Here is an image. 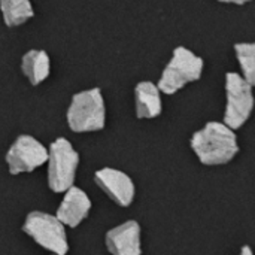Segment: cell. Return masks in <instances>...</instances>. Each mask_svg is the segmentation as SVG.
<instances>
[{
	"label": "cell",
	"mask_w": 255,
	"mask_h": 255,
	"mask_svg": "<svg viewBox=\"0 0 255 255\" xmlns=\"http://www.w3.org/2000/svg\"><path fill=\"white\" fill-rule=\"evenodd\" d=\"M193 152L205 166H223L230 163L239 152L235 130L224 123L209 121L196 131L190 140Z\"/></svg>",
	"instance_id": "cell-1"
},
{
	"label": "cell",
	"mask_w": 255,
	"mask_h": 255,
	"mask_svg": "<svg viewBox=\"0 0 255 255\" xmlns=\"http://www.w3.org/2000/svg\"><path fill=\"white\" fill-rule=\"evenodd\" d=\"M66 121L75 133H90L105 128L106 106L100 88H90L73 94L66 112Z\"/></svg>",
	"instance_id": "cell-2"
},
{
	"label": "cell",
	"mask_w": 255,
	"mask_h": 255,
	"mask_svg": "<svg viewBox=\"0 0 255 255\" xmlns=\"http://www.w3.org/2000/svg\"><path fill=\"white\" fill-rule=\"evenodd\" d=\"M203 67L205 61L200 55L187 46H178L166 64L157 87L161 93L172 96L182 90L185 85L197 82L202 78Z\"/></svg>",
	"instance_id": "cell-3"
},
{
	"label": "cell",
	"mask_w": 255,
	"mask_h": 255,
	"mask_svg": "<svg viewBox=\"0 0 255 255\" xmlns=\"http://www.w3.org/2000/svg\"><path fill=\"white\" fill-rule=\"evenodd\" d=\"M48 187L54 193H64L73 187L79 166V154L64 139H55L48 148Z\"/></svg>",
	"instance_id": "cell-4"
},
{
	"label": "cell",
	"mask_w": 255,
	"mask_h": 255,
	"mask_svg": "<svg viewBox=\"0 0 255 255\" xmlns=\"http://www.w3.org/2000/svg\"><path fill=\"white\" fill-rule=\"evenodd\" d=\"M22 232L30 236L39 247L54 255H66L69 253L66 229L55 218V215L33 211L25 217Z\"/></svg>",
	"instance_id": "cell-5"
},
{
	"label": "cell",
	"mask_w": 255,
	"mask_h": 255,
	"mask_svg": "<svg viewBox=\"0 0 255 255\" xmlns=\"http://www.w3.org/2000/svg\"><path fill=\"white\" fill-rule=\"evenodd\" d=\"M254 108L253 85L236 72L226 73V111L224 124L232 128H241L251 117Z\"/></svg>",
	"instance_id": "cell-6"
},
{
	"label": "cell",
	"mask_w": 255,
	"mask_h": 255,
	"mask_svg": "<svg viewBox=\"0 0 255 255\" xmlns=\"http://www.w3.org/2000/svg\"><path fill=\"white\" fill-rule=\"evenodd\" d=\"M10 175L31 173L46 163L48 148L30 134L18 136L4 155Z\"/></svg>",
	"instance_id": "cell-7"
},
{
	"label": "cell",
	"mask_w": 255,
	"mask_h": 255,
	"mask_svg": "<svg viewBox=\"0 0 255 255\" xmlns=\"http://www.w3.org/2000/svg\"><path fill=\"white\" fill-rule=\"evenodd\" d=\"M94 181L97 187L118 206L127 208L134 200V184L131 178L112 167H103L94 173Z\"/></svg>",
	"instance_id": "cell-8"
},
{
	"label": "cell",
	"mask_w": 255,
	"mask_h": 255,
	"mask_svg": "<svg viewBox=\"0 0 255 255\" xmlns=\"http://www.w3.org/2000/svg\"><path fill=\"white\" fill-rule=\"evenodd\" d=\"M105 244L112 255H142L139 223L130 220L111 229L105 236Z\"/></svg>",
	"instance_id": "cell-9"
},
{
	"label": "cell",
	"mask_w": 255,
	"mask_h": 255,
	"mask_svg": "<svg viewBox=\"0 0 255 255\" xmlns=\"http://www.w3.org/2000/svg\"><path fill=\"white\" fill-rule=\"evenodd\" d=\"M91 211V200L85 191L78 187H70L64 191V197L57 209L55 218L70 229L78 227L90 214Z\"/></svg>",
	"instance_id": "cell-10"
},
{
	"label": "cell",
	"mask_w": 255,
	"mask_h": 255,
	"mask_svg": "<svg viewBox=\"0 0 255 255\" xmlns=\"http://www.w3.org/2000/svg\"><path fill=\"white\" fill-rule=\"evenodd\" d=\"M134 109L139 120H152L161 114V91L154 82L142 81L134 87Z\"/></svg>",
	"instance_id": "cell-11"
},
{
	"label": "cell",
	"mask_w": 255,
	"mask_h": 255,
	"mask_svg": "<svg viewBox=\"0 0 255 255\" xmlns=\"http://www.w3.org/2000/svg\"><path fill=\"white\" fill-rule=\"evenodd\" d=\"M21 70L31 85L42 84L51 73V58L43 49H30L21 58Z\"/></svg>",
	"instance_id": "cell-12"
},
{
	"label": "cell",
	"mask_w": 255,
	"mask_h": 255,
	"mask_svg": "<svg viewBox=\"0 0 255 255\" xmlns=\"http://www.w3.org/2000/svg\"><path fill=\"white\" fill-rule=\"evenodd\" d=\"M0 12L4 25L18 27L34 16L30 0H0Z\"/></svg>",
	"instance_id": "cell-13"
},
{
	"label": "cell",
	"mask_w": 255,
	"mask_h": 255,
	"mask_svg": "<svg viewBox=\"0 0 255 255\" xmlns=\"http://www.w3.org/2000/svg\"><path fill=\"white\" fill-rule=\"evenodd\" d=\"M235 52L242 70L244 79L254 87L255 84V45L253 42H239L235 45Z\"/></svg>",
	"instance_id": "cell-14"
},
{
	"label": "cell",
	"mask_w": 255,
	"mask_h": 255,
	"mask_svg": "<svg viewBox=\"0 0 255 255\" xmlns=\"http://www.w3.org/2000/svg\"><path fill=\"white\" fill-rule=\"evenodd\" d=\"M220 3H229V4H245L250 3L251 0H218Z\"/></svg>",
	"instance_id": "cell-15"
},
{
	"label": "cell",
	"mask_w": 255,
	"mask_h": 255,
	"mask_svg": "<svg viewBox=\"0 0 255 255\" xmlns=\"http://www.w3.org/2000/svg\"><path fill=\"white\" fill-rule=\"evenodd\" d=\"M241 255H253V251H251V248H250L248 245H245V247H242V250H241Z\"/></svg>",
	"instance_id": "cell-16"
}]
</instances>
